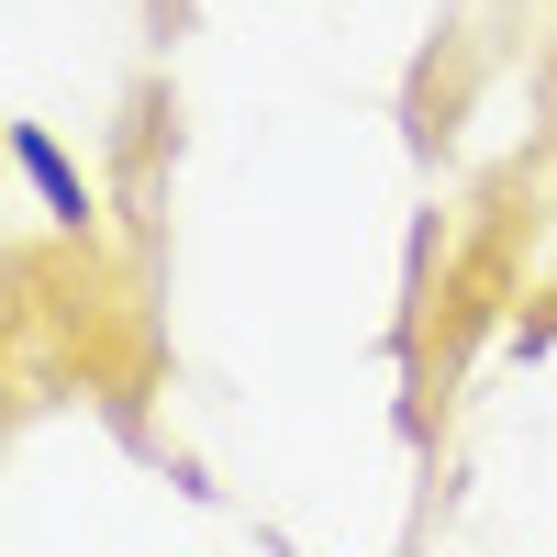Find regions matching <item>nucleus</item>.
Returning a JSON list of instances; mask_svg holds the SVG:
<instances>
[{
	"label": "nucleus",
	"instance_id": "f257e3e1",
	"mask_svg": "<svg viewBox=\"0 0 557 557\" xmlns=\"http://www.w3.org/2000/svg\"><path fill=\"white\" fill-rule=\"evenodd\" d=\"M12 168H23L34 190H45V212H57L67 235H89V178L67 168V146H57V134H45V123H12Z\"/></svg>",
	"mask_w": 557,
	"mask_h": 557
}]
</instances>
